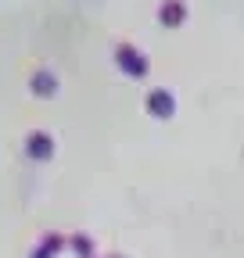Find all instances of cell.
I'll list each match as a JSON object with an SVG mask.
<instances>
[{"label":"cell","mask_w":244,"mask_h":258,"mask_svg":"<svg viewBox=\"0 0 244 258\" xmlns=\"http://www.w3.org/2000/svg\"><path fill=\"white\" fill-rule=\"evenodd\" d=\"M50 151H54V144H50V137H43V133H33V137H29L25 140V154L29 158H50Z\"/></svg>","instance_id":"obj_1"},{"label":"cell","mask_w":244,"mask_h":258,"mask_svg":"<svg viewBox=\"0 0 244 258\" xmlns=\"http://www.w3.org/2000/svg\"><path fill=\"white\" fill-rule=\"evenodd\" d=\"M57 251H61V237H54V233H50V237H43V244L33 251V258H54Z\"/></svg>","instance_id":"obj_2"},{"label":"cell","mask_w":244,"mask_h":258,"mask_svg":"<svg viewBox=\"0 0 244 258\" xmlns=\"http://www.w3.org/2000/svg\"><path fill=\"white\" fill-rule=\"evenodd\" d=\"M33 90L36 93H54V76L50 72H36L33 76Z\"/></svg>","instance_id":"obj_3"},{"label":"cell","mask_w":244,"mask_h":258,"mask_svg":"<svg viewBox=\"0 0 244 258\" xmlns=\"http://www.w3.org/2000/svg\"><path fill=\"white\" fill-rule=\"evenodd\" d=\"M76 251H79V254H90V240H86V237H76Z\"/></svg>","instance_id":"obj_4"}]
</instances>
